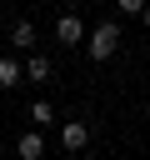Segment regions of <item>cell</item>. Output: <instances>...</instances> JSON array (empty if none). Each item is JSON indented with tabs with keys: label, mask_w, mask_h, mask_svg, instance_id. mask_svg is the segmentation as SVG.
<instances>
[{
	"label": "cell",
	"mask_w": 150,
	"mask_h": 160,
	"mask_svg": "<svg viewBox=\"0 0 150 160\" xmlns=\"http://www.w3.org/2000/svg\"><path fill=\"white\" fill-rule=\"evenodd\" d=\"M85 50H90V60H110V55L120 50V25H115V20H100V25L90 30V45H85Z\"/></svg>",
	"instance_id": "cell-1"
},
{
	"label": "cell",
	"mask_w": 150,
	"mask_h": 160,
	"mask_svg": "<svg viewBox=\"0 0 150 160\" xmlns=\"http://www.w3.org/2000/svg\"><path fill=\"white\" fill-rule=\"evenodd\" d=\"M60 145H65L70 155H80V150L90 145V125H85V120H65V125H60Z\"/></svg>",
	"instance_id": "cell-2"
},
{
	"label": "cell",
	"mask_w": 150,
	"mask_h": 160,
	"mask_svg": "<svg viewBox=\"0 0 150 160\" xmlns=\"http://www.w3.org/2000/svg\"><path fill=\"white\" fill-rule=\"evenodd\" d=\"M55 40H60V45H80V40H85V25H80L75 10H65V15L55 20Z\"/></svg>",
	"instance_id": "cell-3"
},
{
	"label": "cell",
	"mask_w": 150,
	"mask_h": 160,
	"mask_svg": "<svg viewBox=\"0 0 150 160\" xmlns=\"http://www.w3.org/2000/svg\"><path fill=\"white\" fill-rule=\"evenodd\" d=\"M15 155H20V160H40V155H45V135H40V130H25L20 145H15Z\"/></svg>",
	"instance_id": "cell-4"
},
{
	"label": "cell",
	"mask_w": 150,
	"mask_h": 160,
	"mask_svg": "<svg viewBox=\"0 0 150 160\" xmlns=\"http://www.w3.org/2000/svg\"><path fill=\"white\" fill-rule=\"evenodd\" d=\"M35 45V25L30 20H15V30H10V50H30Z\"/></svg>",
	"instance_id": "cell-5"
},
{
	"label": "cell",
	"mask_w": 150,
	"mask_h": 160,
	"mask_svg": "<svg viewBox=\"0 0 150 160\" xmlns=\"http://www.w3.org/2000/svg\"><path fill=\"white\" fill-rule=\"evenodd\" d=\"M20 75H25V70H20L10 55H0V90H15V85H20Z\"/></svg>",
	"instance_id": "cell-6"
},
{
	"label": "cell",
	"mask_w": 150,
	"mask_h": 160,
	"mask_svg": "<svg viewBox=\"0 0 150 160\" xmlns=\"http://www.w3.org/2000/svg\"><path fill=\"white\" fill-rule=\"evenodd\" d=\"M25 80H35V85L50 80V60H45V55H30V60H25Z\"/></svg>",
	"instance_id": "cell-7"
},
{
	"label": "cell",
	"mask_w": 150,
	"mask_h": 160,
	"mask_svg": "<svg viewBox=\"0 0 150 160\" xmlns=\"http://www.w3.org/2000/svg\"><path fill=\"white\" fill-rule=\"evenodd\" d=\"M30 120H35V125H50V120H55V115H50V100H35V105H30Z\"/></svg>",
	"instance_id": "cell-8"
},
{
	"label": "cell",
	"mask_w": 150,
	"mask_h": 160,
	"mask_svg": "<svg viewBox=\"0 0 150 160\" xmlns=\"http://www.w3.org/2000/svg\"><path fill=\"white\" fill-rule=\"evenodd\" d=\"M140 5L145 0H115V10H125V15H140Z\"/></svg>",
	"instance_id": "cell-9"
},
{
	"label": "cell",
	"mask_w": 150,
	"mask_h": 160,
	"mask_svg": "<svg viewBox=\"0 0 150 160\" xmlns=\"http://www.w3.org/2000/svg\"><path fill=\"white\" fill-rule=\"evenodd\" d=\"M140 20H145V25H150V0H145V5H140Z\"/></svg>",
	"instance_id": "cell-10"
},
{
	"label": "cell",
	"mask_w": 150,
	"mask_h": 160,
	"mask_svg": "<svg viewBox=\"0 0 150 160\" xmlns=\"http://www.w3.org/2000/svg\"><path fill=\"white\" fill-rule=\"evenodd\" d=\"M60 5H80V0H60Z\"/></svg>",
	"instance_id": "cell-11"
}]
</instances>
